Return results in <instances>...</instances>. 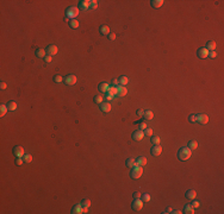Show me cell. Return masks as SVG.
<instances>
[{"instance_id": "6da1fadb", "label": "cell", "mask_w": 224, "mask_h": 214, "mask_svg": "<svg viewBox=\"0 0 224 214\" xmlns=\"http://www.w3.org/2000/svg\"><path fill=\"white\" fill-rule=\"evenodd\" d=\"M192 156V150L189 148H181L180 150H179V152H178V158L181 161H186V160H188L189 157Z\"/></svg>"}, {"instance_id": "7a4b0ae2", "label": "cell", "mask_w": 224, "mask_h": 214, "mask_svg": "<svg viewBox=\"0 0 224 214\" xmlns=\"http://www.w3.org/2000/svg\"><path fill=\"white\" fill-rule=\"evenodd\" d=\"M143 174V169H142L141 165H135L134 168H131V171H130V177L132 179H140Z\"/></svg>"}, {"instance_id": "3957f363", "label": "cell", "mask_w": 224, "mask_h": 214, "mask_svg": "<svg viewBox=\"0 0 224 214\" xmlns=\"http://www.w3.org/2000/svg\"><path fill=\"white\" fill-rule=\"evenodd\" d=\"M79 14V8L78 7H74V6H72V7H68L67 8V17H66V19H75V17H78Z\"/></svg>"}, {"instance_id": "277c9868", "label": "cell", "mask_w": 224, "mask_h": 214, "mask_svg": "<svg viewBox=\"0 0 224 214\" xmlns=\"http://www.w3.org/2000/svg\"><path fill=\"white\" fill-rule=\"evenodd\" d=\"M76 81H78V79H76V76L75 75H67L66 77H64V83L68 86H73L76 83Z\"/></svg>"}, {"instance_id": "5b68a950", "label": "cell", "mask_w": 224, "mask_h": 214, "mask_svg": "<svg viewBox=\"0 0 224 214\" xmlns=\"http://www.w3.org/2000/svg\"><path fill=\"white\" fill-rule=\"evenodd\" d=\"M91 3H92L91 0H81L79 3V8L82 10V11H87L91 7Z\"/></svg>"}, {"instance_id": "8992f818", "label": "cell", "mask_w": 224, "mask_h": 214, "mask_svg": "<svg viewBox=\"0 0 224 214\" xmlns=\"http://www.w3.org/2000/svg\"><path fill=\"white\" fill-rule=\"evenodd\" d=\"M144 138V132L142 131V130H136L132 132V139L134 140H142Z\"/></svg>"}, {"instance_id": "52a82bcc", "label": "cell", "mask_w": 224, "mask_h": 214, "mask_svg": "<svg viewBox=\"0 0 224 214\" xmlns=\"http://www.w3.org/2000/svg\"><path fill=\"white\" fill-rule=\"evenodd\" d=\"M143 208V201L141 199H134V202H132V209L135 210H141Z\"/></svg>"}, {"instance_id": "ba28073f", "label": "cell", "mask_w": 224, "mask_h": 214, "mask_svg": "<svg viewBox=\"0 0 224 214\" xmlns=\"http://www.w3.org/2000/svg\"><path fill=\"white\" fill-rule=\"evenodd\" d=\"M209 52H210V51H209L206 48H200L199 50L197 51V55H198L199 59H206L209 56Z\"/></svg>"}, {"instance_id": "9c48e42d", "label": "cell", "mask_w": 224, "mask_h": 214, "mask_svg": "<svg viewBox=\"0 0 224 214\" xmlns=\"http://www.w3.org/2000/svg\"><path fill=\"white\" fill-rule=\"evenodd\" d=\"M128 93V89L125 88V86H117V95L119 96H125Z\"/></svg>"}, {"instance_id": "30bf717a", "label": "cell", "mask_w": 224, "mask_h": 214, "mask_svg": "<svg viewBox=\"0 0 224 214\" xmlns=\"http://www.w3.org/2000/svg\"><path fill=\"white\" fill-rule=\"evenodd\" d=\"M45 50H47V54H48V55H50V56H54V55L57 54L59 49H57V47H56V45H49V47H48Z\"/></svg>"}, {"instance_id": "8fae6325", "label": "cell", "mask_w": 224, "mask_h": 214, "mask_svg": "<svg viewBox=\"0 0 224 214\" xmlns=\"http://www.w3.org/2000/svg\"><path fill=\"white\" fill-rule=\"evenodd\" d=\"M13 155L16 156V157H23L25 153H24V149L22 146H16V148L13 149Z\"/></svg>"}, {"instance_id": "7c38bea8", "label": "cell", "mask_w": 224, "mask_h": 214, "mask_svg": "<svg viewBox=\"0 0 224 214\" xmlns=\"http://www.w3.org/2000/svg\"><path fill=\"white\" fill-rule=\"evenodd\" d=\"M161 152H162V148L160 144L155 145V146H153V149H151V155L153 156H160Z\"/></svg>"}, {"instance_id": "4fadbf2b", "label": "cell", "mask_w": 224, "mask_h": 214, "mask_svg": "<svg viewBox=\"0 0 224 214\" xmlns=\"http://www.w3.org/2000/svg\"><path fill=\"white\" fill-rule=\"evenodd\" d=\"M197 121H199L200 124H206L209 121V115L208 114H199V115H197Z\"/></svg>"}, {"instance_id": "5bb4252c", "label": "cell", "mask_w": 224, "mask_h": 214, "mask_svg": "<svg viewBox=\"0 0 224 214\" xmlns=\"http://www.w3.org/2000/svg\"><path fill=\"white\" fill-rule=\"evenodd\" d=\"M100 109H101L102 112H110L111 111V105H110V102H101L100 104Z\"/></svg>"}, {"instance_id": "9a60e30c", "label": "cell", "mask_w": 224, "mask_h": 214, "mask_svg": "<svg viewBox=\"0 0 224 214\" xmlns=\"http://www.w3.org/2000/svg\"><path fill=\"white\" fill-rule=\"evenodd\" d=\"M109 87H110V86L107 85L106 82H101V83H99V86H98L99 90H100L101 93H107V90H109Z\"/></svg>"}, {"instance_id": "2e32d148", "label": "cell", "mask_w": 224, "mask_h": 214, "mask_svg": "<svg viewBox=\"0 0 224 214\" xmlns=\"http://www.w3.org/2000/svg\"><path fill=\"white\" fill-rule=\"evenodd\" d=\"M99 30H100V33H101L102 36H107L110 33V27L107 26V25H101Z\"/></svg>"}, {"instance_id": "e0dca14e", "label": "cell", "mask_w": 224, "mask_h": 214, "mask_svg": "<svg viewBox=\"0 0 224 214\" xmlns=\"http://www.w3.org/2000/svg\"><path fill=\"white\" fill-rule=\"evenodd\" d=\"M45 52H47V50H45V49L39 48V49H37V50H36V56H37V57H39V59H44V57H45Z\"/></svg>"}, {"instance_id": "ac0fdd59", "label": "cell", "mask_w": 224, "mask_h": 214, "mask_svg": "<svg viewBox=\"0 0 224 214\" xmlns=\"http://www.w3.org/2000/svg\"><path fill=\"white\" fill-rule=\"evenodd\" d=\"M205 48H206L209 51H215L216 50V42L210 41V42H208V44H206V47Z\"/></svg>"}, {"instance_id": "d6986e66", "label": "cell", "mask_w": 224, "mask_h": 214, "mask_svg": "<svg viewBox=\"0 0 224 214\" xmlns=\"http://www.w3.org/2000/svg\"><path fill=\"white\" fill-rule=\"evenodd\" d=\"M150 3H151V6H153V7L160 8L162 5H163L165 1H163V0H153V1H150Z\"/></svg>"}, {"instance_id": "ffe728a7", "label": "cell", "mask_w": 224, "mask_h": 214, "mask_svg": "<svg viewBox=\"0 0 224 214\" xmlns=\"http://www.w3.org/2000/svg\"><path fill=\"white\" fill-rule=\"evenodd\" d=\"M185 195H186V198H187V199H189V200H193V199L196 198L197 193H196V190H193V189H189V190L186 191Z\"/></svg>"}, {"instance_id": "44dd1931", "label": "cell", "mask_w": 224, "mask_h": 214, "mask_svg": "<svg viewBox=\"0 0 224 214\" xmlns=\"http://www.w3.org/2000/svg\"><path fill=\"white\" fill-rule=\"evenodd\" d=\"M72 213L73 214L82 213V205H76V206H74L73 207V209H72Z\"/></svg>"}, {"instance_id": "7402d4cb", "label": "cell", "mask_w": 224, "mask_h": 214, "mask_svg": "<svg viewBox=\"0 0 224 214\" xmlns=\"http://www.w3.org/2000/svg\"><path fill=\"white\" fill-rule=\"evenodd\" d=\"M125 164H126V167H129V168H134L135 165H137V164H136V160H135V158H128V160H126V162H125Z\"/></svg>"}, {"instance_id": "603a6c76", "label": "cell", "mask_w": 224, "mask_h": 214, "mask_svg": "<svg viewBox=\"0 0 224 214\" xmlns=\"http://www.w3.org/2000/svg\"><path fill=\"white\" fill-rule=\"evenodd\" d=\"M143 117H144L146 120H151L154 118V113L151 111H146V112L143 113Z\"/></svg>"}, {"instance_id": "cb8c5ba5", "label": "cell", "mask_w": 224, "mask_h": 214, "mask_svg": "<svg viewBox=\"0 0 224 214\" xmlns=\"http://www.w3.org/2000/svg\"><path fill=\"white\" fill-rule=\"evenodd\" d=\"M136 164H137V165H141V167L146 165L147 164V158L146 157H138L137 160H136Z\"/></svg>"}, {"instance_id": "d4e9b609", "label": "cell", "mask_w": 224, "mask_h": 214, "mask_svg": "<svg viewBox=\"0 0 224 214\" xmlns=\"http://www.w3.org/2000/svg\"><path fill=\"white\" fill-rule=\"evenodd\" d=\"M184 213H186V214H193V213H194V208H193L191 205H186L185 208H184Z\"/></svg>"}, {"instance_id": "484cf974", "label": "cell", "mask_w": 224, "mask_h": 214, "mask_svg": "<svg viewBox=\"0 0 224 214\" xmlns=\"http://www.w3.org/2000/svg\"><path fill=\"white\" fill-rule=\"evenodd\" d=\"M118 82H119V85L120 86H126L128 83H129V79L126 77V76H122V77H119Z\"/></svg>"}, {"instance_id": "4316f807", "label": "cell", "mask_w": 224, "mask_h": 214, "mask_svg": "<svg viewBox=\"0 0 224 214\" xmlns=\"http://www.w3.org/2000/svg\"><path fill=\"white\" fill-rule=\"evenodd\" d=\"M7 109H8V111H16V109H17V102L10 101L7 104Z\"/></svg>"}, {"instance_id": "83f0119b", "label": "cell", "mask_w": 224, "mask_h": 214, "mask_svg": "<svg viewBox=\"0 0 224 214\" xmlns=\"http://www.w3.org/2000/svg\"><path fill=\"white\" fill-rule=\"evenodd\" d=\"M188 146H187V148H189L191 149V150H194V149H197L198 148V143H197L196 140H189L188 142Z\"/></svg>"}, {"instance_id": "f1b7e54d", "label": "cell", "mask_w": 224, "mask_h": 214, "mask_svg": "<svg viewBox=\"0 0 224 214\" xmlns=\"http://www.w3.org/2000/svg\"><path fill=\"white\" fill-rule=\"evenodd\" d=\"M69 26L72 29H78L79 27V22L76 19H71L69 20Z\"/></svg>"}, {"instance_id": "f546056e", "label": "cell", "mask_w": 224, "mask_h": 214, "mask_svg": "<svg viewBox=\"0 0 224 214\" xmlns=\"http://www.w3.org/2000/svg\"><path fill=\"white\" fill-rule=\"evenodd\" d=\"M23 160H24V163H31L32 162V156L26 153V155L23 156Z\"/></svg>"}, {"instance_id": "4dcf8cb0", "label": "cell", "mask_w": 224, "mask_h": 214, "mask_svg": "<svg viewBox=\"0 0 224 214\" xmlns=\"http://www.w3.org/2000/svg\"><path fill=\"white\" fill-rule=\"evenodd\" d=\"M0 108H1V113H0V115H1V117H4L5 114H6V112L8 111V109H7V105H1V106H0Z\"/></svg>"}, {"instance_id": "1f68e13d", "label": "cell", "mask_w": 224, "mask_h": 214, "mask_svg": "<svg viewBox=\"0 0 224 214\" xmlns=\"http://www.w3.org/2000/svg\"><path fill=\"white\" fill-rule=\"evenodd\" d=\"M107 92H109V93H111L112 95H116V94H117V87H114V86H110Z\"/></svg>"}, {"instance_id": "d6a6232c", "label": "cell", "mask_w": 224, "mask_h": 214, "mask_svg": "<svg viewBox=\"0 0 224 214\" xmlns=\"http://www.w3.org/2000/svg\"><path fill=\"white\" fill-rule=\"evenodd\" d=\"M81 205H82L83 207H90L91 206V200H90V199H83L82 202H81Z\"/></svg>"}, {"instance_id": "836d02e7", "label": "cell", "mask_w": 224, "mask_h": 214, "mask_svg": "<svg viewBox=\"0 0 224 214\" xmlns=\"http://www.w3.org/2000/svg\"><path fill=\"white\" fill-rule=\"evenodd\" d=\"M102 99H104V98H102V95L98 94V95H95V96H94V101L97 102V104H101V102H102Z\"/></svg>"}, {"instance_id": "e575fe53", "label": "cell", "mask_w": 224, "mask_h": 214, "mask_svg": "<svg viewBox=\"0 0 224 214\" xmlns=\"http://www.w3.org/2000/svg\"><path fill=\"white\" fill-rule=\"evenodd\" d=\"M141 200L143 201V202H148L150 200V196L148 194H142V196H141Z\"/></svg>"}, {"instance_id": "d590c367", "label": "cell", "mask_w": 224, "mask_h": 214, "mask_svg": "<svg viewBox=\"0 0 224 214\" xmlns=\"http://www.w3.org/2000/svg\"><path fill=\"white\" fill-rule=\"evenodd\" d=\"M144 136L151 137V136H153V130H151V128H148V127H147L146 130H144Z\"/></svg>"}, {"instance_id": "8d00e7d4", "label": "cell", "mask_w": 224, "mask_h": 214, "mask_svg": "<svg viewBox=\"0 0 224 214\" xmlns=\"http://www.w3.org/2000/svg\"><path fill=\"white\" fill-rule=\"evenodd\" d=\"M151 143H153L154 145L160 144V138H159V137H151Z\"/></svg>"}, {"instance_id": "74e56055", "label": "cell", "mask_w": 224, "mask_h": 214, "mask_svg": "<svg viewBox=\"0 0 224 214\" xmlns=\"http://www.w3.org/2000/svg\"><path fill=\"white\" fill-rule=\"evenodd\" d=\"M54 81L57 82V83H60V82L63 81V77L61 76V75H55V76H54Z\"/></svg>"}, {"instance_id": "f35d334b", "label": "cell", "mask_w": 224, "mask_h": 214, "mask_svg": "<svg viewBox=\"0 0 224 214\" xmlns=\"http://www.w3.org/2000/svg\"><path fill=\"white\" fill-rule=\"evenodd\" d=\"M188 120H189V123H196L197 121V114H191V115H189L188 117Z\"/></svg>"}, {"instance_id": "ab89813d", "label": "cell", "mask_w": 224, "mask_h": 214, "mask_svg": "<svg viewBox=\"0 0 224 214\" xmlns=\"http://www.w3.org/2000/svg\"><path fill=\"white\" fill-rule=\"evenodd\" d=\"M24 163V160L22 157H16V164L17 165H22Z\"/></svg>"}, {"instance_id": "60d3db41", "label": "cell", "mask_w": 224, "mask_h": 214, "mask_svg": "<svg viewBox=\"0 0 224 214\" xmlns=\"http://www.w3.org/2000/svg\"><path fill=\"white\" fill-rule=\"evenodd\" d=\"M97 7H98V1H97V0H93V1L91 3V8H92V10H95Z\"/></svg>"}, {"instance_id": "b9f144b4", "label": "cell", "mask_w": 224, "mask_h": 214, "mask_svg": "<svg viewBox=\"0 0 224 214\" xmlns=\"http://www.w3.org/2000/svg\"><path fill=\"white\" fill-rule=\"evenodd\" d=\"M51 60H53V56H50V55H47V56L44 57V61H45L47 63H50Z\"/></svg>"}, {"instance_id": "7bdbcfd3", "label": "cell", "mask_w": 224, "mask_h": 214, "mask_svg": "<svg viewBox=\"0 0 224 214\" xmlns=\"http://www.w3.org/2000/svg\"><path fill=\"white\" fill-rule=\"evenodd\" d=\"M109 38H110V41H114L116 39V33L114 32H110L109 33Z\"/></svg>"}, {"instance_id": "ee69618b", "label": "cell", "mask_w": 224, "mask_h": 214, "mask_svg": "<svg viewBox=\"0 0 224 214\" xmlns=\"http://www.w3.org/2000/svg\"><path fill=\"white\" fill-rule=\"evenodd\" d=\"M142 194L140 193V191H135L134 193V199H141Z\"/></svg>"}, {"instance_id": "f6af8a7d", "label": "cell", "mask_w": 224, "mask_h": 214, "mask_svg": "<svg viewBox=\"0 0 224 214\" xmlns=\"http://www.w3.org/2000/svg\"><path fill=\"white\" fill-rule=\"evenodd\" d=\"M209 56H210L211 59H215V57H216V56H217L216 51H210V52H209Z\"/></svg>"}, {"instance_id": "bcb514c9", "label": "cell", "mask_w": 224, "mask_h": 214, "mask_svg": "<svg viewBox=\"0 0 224 214\" xmlns=\"http://www.w3.org/2000/svg\"><path fill=\"white\" fill-rule=\"evenodd\" d=\"M113 96H114V95H112V94L109 93V92L106 93V99L109 100V101H110V100H112V99H113Z\"/></svg>"}, {"instance_id": "7dc6e473", "label": "cell", "mask_w": 224, "mask_h": 214, "mask_svg": "<svg viewBox=\"0 0 224 214\" xmlns=\"http://www.w3.org/2000/svg\"><path fill=\"white\" fill-rule=\"evenodd\" d=\"M191 206H192L193 208H197V207H199V201H193Z\"/></svg>"}, {"instance_id": "c3c4849f", "label": "cell", "mask_w": 224, "mask_h": 214, "mask_svg": "<svg viewBox=\"0 0 224 214\" xmlns=\"http://www.w3.org/2000/svg\"><path fill=\"white\" fill-rule=\"evenodd\" d=\"M146 128H147L146 123H141V125H140V130H146Z\"/></svg>"}, {"instance_id": "681fc988", "label": "cell", "mask_w": 224, "mask_h": 214, "mask_svg": "<svg viewBox=\"0 0 224 214\" xmlns=\"http://www.w3.org/2000/svg\"><path fill=\"white\" fill-rule=\"evenodd\" d=\"M136 113H137V115H140V117H143V113H144V112H143L142 109H138Z\"/></svg>"}, {"instance_id": "f907efd6", "label": "cell", "mask_w": 224, "mask_h": 214, "mask_svg": "<svg viewBox=\"0 0 224 214\" xmlns=\"http://www.w3.org/2000/svg\"><path fill=\"white\" fill-rule=\"evenodd\" d=\"M0 87H1V89H6V83H5V82H1Z\"/></svg>"}, {"instance_id": "816d5d0a", "label": "cell", "mask_w": 224, "mask_h": 214, "mask_svg": "<svg viewBox=\"0 0 224 214\" xmlns=\"http://www.w3.org/2000/svg\"><path fill=\"white\" fill-rule=\"evenodd\" d=\"M118 83H119V82H118V80H113V81H112V85H113L114 87H117Z\"/></svg>"}, {"instance_id": "f5cc1de1", "label": "cell", "mask_w": 224, "mask_h": 214, "mask_svg": "<svg viewBox=\"0 0 224 214\" xmlns=\"http://www.w3.org/2000/svg\"><path fill=\"white\" fill-rule=\"evenodd\" d=\"M172 210H173V209H172V207H168V208L166 209L165 213H172Z\"/></svg>"}, {"instance_id": "db71d44e", "label": "cell", "mask_w": 224, "mask_h": 214, "mask_svg": "<svg viewBox=\"0 0 224 214\" xmlns=\"http://www.w3.org/2000/svg\"><path fill=\"white\" fill-rule=\"evenodd\" d=\"M172 213L173 214H181L182 212H180V210H172Z\"/></svg>"}]
</instances>
